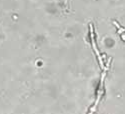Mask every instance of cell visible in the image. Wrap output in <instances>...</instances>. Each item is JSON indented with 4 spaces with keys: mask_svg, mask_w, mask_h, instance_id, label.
<instances>
[{
    "mask_svg": "<svg viewBox=\"0 0 125 114\" xmlns=\"http://www.w3.org/2000/svg\"><path fill=\"white\" fill-rule=\"evenodd\" d=\"M113 23H114V25L116 26V28H117V30H118L117 32H118L119 36L121 37V39H122L123 41H125V28L122 27L120 24H118L117 21H113Z\"/></svg>",
    "mask_w": 125,
    "mask_h": 114,
    "instance_id": "7a4b0ae2",
    "label": "cell"
},
{
    "mask_svg": "<svg viewBox=\"0 0 125 114\" xmlns=\"http://www.w3.org/2000/svg\"><path fill=\"white\" fill-rule=\"evenodd\" d=\"M89 33H90V41H91V45H92V48L94 50V52L96 53V56L98 58V61H99V64H100V67L102 70H107L104 67V63H103V60H102V57H101V54L99 52V50L97 49V46H96V42H95V35H94V30H93V25L92 23L89 24Z\"/></svg>",
    "mask_w": 125,
    "mask_h": 114,
    "instance_id": "6da1fadb",
    "label": "cell"
}]
</instances>
